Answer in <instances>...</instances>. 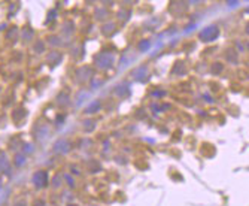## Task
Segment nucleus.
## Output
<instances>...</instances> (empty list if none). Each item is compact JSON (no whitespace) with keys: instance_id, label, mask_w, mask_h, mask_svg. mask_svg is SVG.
Listing matches in <instances>:
<instances>
[{"instance_id":"obj_3","label":"nucleus","mask_w":249,"mask_h":206,"mask_svg":"<svg viewBox=\"0 0 249 206\" xmlns=\"http://www.w3.org/2000/svg\"><path fill=\"white\" fill-rule=\"evenodd\" d=\"M2 187H3V182H2V179H0V190H2Z\"/></svg>"},{"instance_id":"obj_1","label":"nucleus","mask_w":249,"mask_h":206,"mask_svg":"<svg viewBox=\"0 0 249 206\" xmlns=\"http://www.w3.org/2000/svg\"><path fill=\"white\" fill-rule=\"evenodd\" d=\"M32 181H33V184L37 188H42V187H45L48 184V175H47V172H43V170H37V172H35Z\"/></svg>"},{"instance_id":"obj_2","label":"nucleus","mask_w":249,"mask_h":206,"mask_svg":"<svg viewBox=\"0 0 249 206\" xmlns=\"http://www.w3.org/2000/svg\"><path fill=\"white\" fill-rule=\"evenodd\" d=\"M9 162H8V157L3 151H0V173H3L8 168Z\"/></svg>"}]
</instances>
